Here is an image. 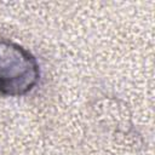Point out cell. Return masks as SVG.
Masks as SVG:
<instances>
[{"instance_id": "6da1fadb", "label": "cell", "mask_w": 155, "mask_h": 155, "mask_svg": "<svg viewBox=\"0 0 155 155\" xmlns=\"http://www.w3.org/2000/svg\"><path fill=\"white\" fill-rule=\"evenodd\" d=\"M40 80L36 58L23 46L0 38V97H21Z\"/></svg>"}]
</instances>
